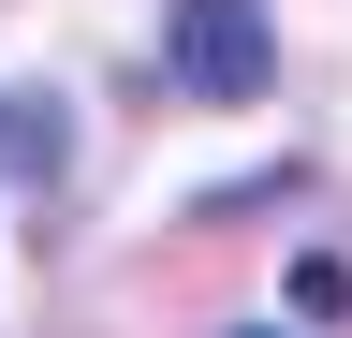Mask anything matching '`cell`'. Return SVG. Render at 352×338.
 Listing matches in <instances>:
<instances>
[{"label":"cell","instance_id":"cell-2","mask_svg":"<svg viewBox=\"0 0 352 338\" xmlns=\"http://www.w3.org/2000/svg\"><path fill=\"white\" fill-rule=\"evenodd\" d=\"M294 324H352V265L338 250H294Z\"/></svg>","mask_w":352,"mask_h":338},{"label":"cell","instance_id":"cell-1","mask_svg":"<svg viewBox=\"0 0 352 338\" xmlns=\"http://www.w3.org/2000/svg\"><path fill=\"white\" fill-rule=\"evenodd\" d=\"M176 89L206 103H264V74H279V30H264V0H176Z\"/></svg>","mask_w":352,"mask_h":338},{"label":"cell","instance_id":"cell-3","mask_svg":"<svg viewBox=\"0 0 352 338\" xmlns=\"http://www.w3.org/2000/svg\"><path fill=\"white\" fill-rule=\"evenodd\" d=\"M235 338H279V324H235Z\"/></svg>","mask_w":352,"mask_h":338}]
</instances>
